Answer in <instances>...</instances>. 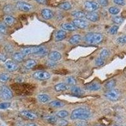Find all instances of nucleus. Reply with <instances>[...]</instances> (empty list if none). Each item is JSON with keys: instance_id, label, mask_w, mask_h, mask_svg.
<instances>
[{"instance_id": "2eb2a0df", "label": "nucleus", "mask_w": 126, "mask_h": 126, "mask_svg": "<svg viewBox=\"0 0 126 126\" xmlns=\"http://www.w3.org/2000/svg\"><path fill=\"white\" fill-rule=\"evenodd\" d=\"M85 17L87 20L93 22H96L99 19L98 15V13H95V12H91V13H87L85 15Z\"/></svg>"}, {"instance_id": "864d4df0", "label": "nucleus", "mask_w": 126, "mask_h": 126, "mask_svg": "<svg viewBox=\"0 0 126 126\" xmlns=\"http://www.w3.org/2000/svg\"><path fill=\"white\" fill-rule=\"evenodd\" d=\"M2 39V37H1V35H0V40H1Z\"/></svg>"}, {"instance_id": "e433bc0d", "label": "nucleus", "mask_w": 126, "mask_h": 126, "mask_svg": "<svg viewBox=\"0 0 126 126\" xmlns=\"http://www.w3.org/2000/svg\"><path fill=\"white\" fill-rule=\"evenodd\" d=\"M109 55V50H107V49H103L102 52H100V57L101 59H106L107 57H108V56Z\"/></svg>"}, {"instance_id": "ea45409f", "label": "nucleus", "mask_w": 126, "mask_h": 126, "mask_svg": "<svg viewBox=\"0 0 126 126\" xmlns=\"http://www.w3.org/2000/svg\"><path fill=\"white\" fill-rule=\"evenodd\" d=\"M105 61L103 59H101L100 57H98L95 60V64L98 66H100L104 64Z\"/></svg>"}, {"instance_id": "8fccbe9b", "label": "nucleus", "mask_w": 126, "mask_h": 126, "mask_svg": "<svg viewBox=\"0 0 126 126\" xmlns=\"http://www.w3.org/2000/svg\"><path fill=\"white\" fill-rule=\"evenodd\" d=\"M35 1L40 4H45L46 3V0H35Z\"/></svg>"}, {"instance_id": "7ed1b4c3", "label": "nucleus", "mask_w": 126, "mask_h": 126, "mask_svg": "<svg viewBox=\"0 0 126 126\" xmlns=\"http://www.w3.org/2000/svg\"><path fill=\"white\" fill-rule=\"evenodd\" d=\"M103 35L100 33H88L85 35V40L89 44H97L102 41Z\"/></svg>"}, {"instance_id": "58836bf2", "label": "nucleus", "mask_w": 126, "mask_h": 126, "mask_svg": "<svg viewBox=\"0 0 126 126\" xmlns=\"http://www.w3.org/2000/svg\"><path fill=\"white\" fill-rule=\"evenodd\" d=\"M117 42L119 44H126V35L122 36V37L118 38L117 39Z\"/></svg>"}, {"instance_id": "bb28decb", "label": "nucleus", "mask_w": 126, "mask_h": 126, "mask_svg": "<svg viewBox=\"0 0 126 126\" xmlns=\"http://www.w3.org/2000/svg\"><path fill=\"white\" fill-rule=\"evenodd\" d=\"M45 120L50 124H55L57 122V119L54 115H46L44 117Z\"/></svg>"}, {"instance_id": "2f4dec72", "label": "nucleus", "mask_w": 126, "mask_h": 126, "mask_svg": "<svg viewBox=\"0 0 126 126\" xmlns=\"http://www.w3.org/2000/svg\"><path fill=\"white\" fill-rule=\"evenodd\" d=\"M68 115H69V113L66 110H61L56 113V115L61 119L66 117L68 116Z\"/></svg>"}, {"instance_id": "a18cd8bd", "label": "nucleus", "mask_w": 126, "mask_h": 126, "mask_svg": "<svg viewBox=\"0 0 126 126\" xmlns=\"http://www.w3.org/2000/svg\"><path fill=\"white\" fill-rule=\"evenodd\" d=\"M113 2L115 4H118V5H121V6H124L126 4L125 0H113Z\"/></svg>"}, {"instance_id": "6ab92c4d", "label": "nucleus", "mask_w": 126, "mask_h": 126, "mask_svg": "<svg viewBox=\"0 0 126 126\" xmlns=\"http://www.w3.org/2000/svg\"><path fill=\"white\" fill-rule=\"evenodd\" d=\"M71 92L73 94H74L76 96H81L83 94V92L81 88L78 86H73L71 88Z\"/></svg>"}, {"instance_id": "39448f33", "label": "nucleus", "mask_w": 126, "mask_h": 126, "mask_svg": "<svg viewBox=\"0 0 126 126\" xmlns=\"http://www.w3.org/2000/svg\"><path fill=\"white\" fill-rule=\"evenodd\" d=\"M105 97L109 100L115 102L117 101L120 97V92L117 89H112L107 92L105 94Z\"/></svg>"}, {"instance_id": "aec40b11", "label": "nucleus", "mask_w": 126, "mask_h": 126, "mask_svg": "<svg viewBox=\"0 0 126 126\" xmlns=\"http://www.w3.org/2000/svg\"><path fill=\"white\" fill-rule=\"evenodd\" d=\"M24 58L25 56L21 52H15L13 55V60L15 61L16 62H18V63H21V62L23 61Z\"/></svg>"}, {"instance_id": "c756f323", "label": "nucleus", "mask_w": 126, "mask_h": 126, "mask_svg": "<svg viewBox=\"0 0 126 126\" xmlns=\"http://www.w3.org/2000/svg\"><path fill=\"white\" fill-rule=\"evenodd\" d=\"M116 85V81L114 80V79H111V80L109 81L108 82H107L105 86L108 90H112L113 88L115 87Z\"/></svg>"}, {"instance_id": "3c124183", "label": "nucleus", "mask_w": 126, "mask_h": 126, "mask_svg": "<svg viewBox=\"0 0 126 126\" xmlns=\"http://www.w3.org/2000/svg\"><path fill=\"white\" fill-rule=\"evenodd\" d=\"M26 126H37L34 123H29L26 125Z\"/></svg>"}, {"instance_id": "49530a36", "label": "nucleus", "mask_w": 126, "mask_h": 126, "mask_svg": "<svg viewBox=\"0 0 126 126\" xmlns=\"http://www.w3.org/2000/svg\"><path fill=\"white\" fill-rule=\"evenodd\" d=\"M76 126H86V122L85 121H79L76 124Z\"/></svg>"}, {"instance_id": "603ef678", "label": "nucleus", "mask_w": 126, "mask_h": 126, "mask_svg": "<svg viewBox=\"0 0 126 126\" xmlns=\"http://www.w3.org/2000/svg\"><path fill=\"white\" fill-rule=\"evenodd\" d=\"M96 126H103V125H97Z\"/></svg>"}, {"instance_id": "79ce46f5", "label": "nucleus", "mask_w": 126, "mask_h": 126, "mask_svg": "<svg viewBox=\"0 0 126 126\" xmlns=\"http://www.w3.org/2000/svg\"><path fill=\"white\" fill-rule=\"evenodd\" d=\"M4 49H5L6 52H8V53H12L13 52V47L10 44L6 45L4 47Z\"/></svg>"}, {"instance_id": "6e6552de", "label": "nucleus", "mask_w": 126, "mask_h": 126, "mask_svg": "<svg viewBox=\"0 0 126 126\" xmlns=\"http://www.w3.org/2000/svg\"><path fill=\"white\" fill-rule=\"evenodd\" d=\"M84 6L86 10L90 12H94V11H96L99 8L98 3L92 1H87L85 2Z\"/></svg>"}, {"instance_id": "c9c22d12", "label": "nucleus", "mask_w": 126, "mask_h": 126, "mask_svg": "<svg viewBox=\"0 0 126 126\" xmlns=\"http://www.w3.org/2000/svg\"><path fill=\"white\" fill-rule=\"evenodd\" d=\"M13 11V6L11 4H7L6 6H4L3 8V12L6 14L12 13Z\"/></svg>"}, {"instance_id": "4be33fe9", "label": "nucleus", "mask_w": 126, "mask_h": 126, "mask_svg": "<svg viewBox=\"0 0 126 126\" xmlns=\"http://www.w3.org/2000/svg\"><path fill=\"white\" fill-rule=\"evenodd\" d=\"M49 105L52 107L54 108H60L63 107L65 105V103L63 102L60 100H55L53 102H51L49 103Z\"/></svg>"}, {"instance_id": "7c9ffc66", "label": "nucleus", "mask_w": 126, "mask_h": 126, "mask_svg": "<svg viewBox=\"0 0 126 126\" xmlns=\"http://www.w3.org/2000/svg\"><path fill=\"white\" fill-rule=\"evenodd\" d=\"M10 79V75L6 73H2L0 75V82L1 83H6Z\"/></svg>"}, {"instance_id": "1a4fd4ad", "label": "nucleus", "mask_w": 126, "mask_h": 126, "mask_svg": "<svg viewBox=\"0 0 126 126\" xmlns=\"http://www.w3.org/2000/svg\"><path fill=\"white\" fill-rule=\"evenodd\" d=\"M73 24L79 29H86L88 27V23L84 20H81L79 18H76L73 20L72 22Z\"/></svg>"}, {"instance_id": "5701e85b", "label": "nucleus", "mask_w": 126, "mask_h": 126, "mask_svg": "<svg viewBox=\"0 0 126 126\" xmlns=\"http://www.w3.org/2000/svg\"><path fill=\"white\" fill-rule=\"evenodd\" d=\"M4 22L6 25L11 26L14 23L15 18L11 15H6L4 18Z\"/></svg>"}, {"instance_id": "a211bd4d", "label": "nucleus", "mask_w": 126, "mask_h": 126, "mask_svg": "<svg viewBox=\"0 0 126 126\" xmlns=\"http://www.w3.org/2000/svg\"><path fill=\"white\" fill-rule=\"evenodd\" d=\"M61 28L64 30H66V31H75L76 29V27L73 23H65L62 24Z\"/></svg>"}, {"instance_id": "c85d7f7f", "label": "nucleus", "mask_w": 126, "mask_h": 126, "mask_svg": "<svg viewBox=\"0 0 126 126\" xmlns=\"http://www.w3.org/2000/svg\"><path fill=\"white\" fill-rule=\"evenodd\" d=\"M72 6L69 2H64L59 5V8L63 10H69L71 8Z\"/></svg>"}, {"instance_id": "6e6d98bb", "label": "nucleus", "mask_w": 126, "mask_h": 126, "mask_svg": "<svg viewBox=\"0 0 126 126\" xmlns=\"http://www.w3.org/2000/svg\"></svg>"}, {"instance_id": "4c0bfd02", "label": "nucleus", "mask_w": 126, "mask_h": 126, "mask_svg": "<svg viewBox=\"0 0 126 126\" xmlns=\"http://www.w3.org/2000/svg\"><path fill=\"white\" fill-rule=\"evenodd\" d=\"M118 30H119V26L113 25L109 30V33L111 35H115L117 33Z\"/></svg>"}, {"instance_id": "473e14b6", "label": "nucleus", "mask_w": 126, "mask_h": 126, "mask_svg": "<svg viewBox=\"0 0 126 126\" xmlns=\"http://www.w3.org/2000/svg\"><path fill=\"white\" fill-rule=\"evenodd\" d=\"M112 21L116 24H121L123 23L124 18L122 16H115L112 18Z\"/></svg>"}, {"instance_id": "a878e982", "label": "nucleus", "mask_w": 126, "mask_h": 126, "mask_svg": "<svg viewBox=\"0 0 126 126\" xmlns=\"http://www.w3.org/2000/svg\"><path fill=\"white\" fill-rule=\"evenodd\" d=\"M66 84H67L69 86H75L76 84V80L74 77L72 76H69V77L66 78Z\"/></svg>"}, {"instance_id": "5fc2aeb1", "label": "nucleus", "mask_w": 126, "mask_h": 126, "mask_svg": "<svg viewBox=\"0 0 126 126\" xmlns=\"http://www.w3.org/2000/svg\"><path fill=\"white\" fill-rule=\"evenodd\" d=\"M118 126V125H115V126Z\"/></svg>"}, {"instance_id": "9d476101", "label": "nucleus", "mask_w": 126, "mask_h": 126, "mask_svg": "<svg viewBox=\"0 0 126 126\" xmlns=\"http://www.w3.org/2000/svg\"><path fill=\"white\" fill-rule=\"evenodd\" d=\"M4 67L8 71L13 72L18 69V66L13 61H7L4 63Z\"/></svg>"}, {"instance_id": "dca6fc26", "label": "nucleus", "mask_w": 126, "mask_h": 126, "mask_svg": "<svg viewBox=\"0 0 126 126\" xmlns=\"http://www.w3.org/2000/svg\"><path fill=\"white\" fill-rule=\"evenodd\" d=\"M86 88L90 91H98L101 89V85L98 83H92L86 85Z\"/></svg>"}, {"instance_id": "b1692460", "label": "nucleus", "mask_w": 126, "mask_h": 126, "mask_svg": "<svg viewBox=\"0 0 126 126\" xmlns=\"http://www.w3.org/2000/svg\"><path fill=\"white\" fill-rule=\"evenodd\" d=\"M37 65V62L35 60H32V59H30V60H28L25 62V67L26 69H32L33 68V67Z\"/></svg>"}, {"instance_id": "423d86ee", "label": "nucleus", "mask_w": 126, "mask_h": 126, "mask_svg": "<svg viewBox=\"0 0 126 126\" xmlns=\"http://www.w3.org/2000/svg\"><path fill=\"white\" fill-rule=\"evenodd\" d=\"M33 78L39 81H44L49 79L50 78V75L48 72L40 71H37L33 73Z\"/></svg>"}, {"instance_id": "9b49d317", "label": "nucleus", "mask_w": 126, "mask_h": 126, "mask_svg": "<svg viewBox=\"0 0 126 126\" xmlns=\"http://www.w3.org/2000/svg\"><path fill=\"white\" fill-rule=\"evenodd\" d=\"M21 115L23 117H25L30 120H35V119H37V115L35 113L30 111H28V110H24L21 112Z\"/></svg>"}, {"instance_id": "37998d69", "label": "nucleus", "mask_w": 126, "mask_h": 126, "mask_svg": "<svg viewBox=\"0 0 126 126\" xmlns=\"http://www.w3.org/2000/svg\"><path fill=\"white\" fill-rule=\"evenodd\" d=\"M98 4H100L102 6H107L109 4V1L108 0H98Z\"/></svg>"}, {"instance_id": "de8ad7c7", "label": "nucleus", "mask_w": 126, "mask_h": 126, "mask_svg": "<svg viewBox=\"0 0 126 126\" xmlns=\"http://www.w3.org/2000/svg\"><path fill=\"white\" fill-rule=\"evenodd\" d=\"M6 60V56L3 54H0V61L4 62Z\"/></svg>"}, {"instance_id": "f8f14e48", "label": "nucleus", "mask_w": 126, "mask_h": 126, "mask_svg": "<svg viewBox=\"0 0 126 126\" xmlns=\"http://www.w3.org/2000/svg\"><path fill=\"white\" fill-rule=\"evenodd\" d=\"M61 54L57 51H52L49 54V60L53 62L58 61L61 59Z\"/></svg>"}, {"instance_id": "c03bdc74", "label": "nucleus", "mask_w": 126, "mask_h": 126, "mask_svg": "<svg viewBox=\"0 0 126 126\" xmlns=\"http://www.w3.org/2000/svg\"><path fill=\"white\" fill-rule=\"evenodd\" d=\"M57 123H58V125L60 126H66L68 124V122L67 120H64V119H61V120H59L57 122Z\"/></svg>"}, {"instance_id": "f257e3e1", "label": "nucleus", "mask_w": 126, "mask_h": 126, "mask_svg": "<svg viewBox=\"0 0 126 126\" xmlns=\"http://www.w3.org/2000/svg\"><path fill=\"white\" fill-rule=\"evenodd\" d=\"M92 116V113L89 110L85 109H77L74 110L71 114V119L73 120H85L90 119Z\"/></svg>"}, {"instance_id": "4468645a", "label": "nucleus", "mask_w": 126, "mask_h": 126, "mask_svg": "<svg viewBox=\"0 0 126 126\" xmlns=\"http://www.w3.org/2000/svg\"><path fill=\"white\" fill-rule=\"evenodd\" d=\"M69 88V85H67L66 83H61L56 85V86H54L55 90L57 92H64V91L67 90Z\"/></svg>"}, {"instance_id": "f3484780", "label": "nucleus", "mask_w": 126, "mask_h": 126, "mask_svg": "<svg viewBox=\"0 0 126 126\" xmlns=\"http://www.w3.org/2000/svg\"><path fill=\"white\" fill-rule=\"evenodd\" d=\"M66 37V33L64 30H59L55 34V40L56 41H61L64 39Z\"/></svg>"}, {"instance_id": "393cba45", "label": "nucleus", "mask_w": 126, "mask_h": 126, "mask_svg": "<svg viewBox=\"0 0 126 126\" xmlns=\"http://www.w3.org/2000/svg\"><path fill=\"white\" fill-rule=\"evenodd\" d=\"M71 15L77 18H84L85 16V13L82 11H74V12H71Z\"/></svg>"}, {"instance_id": "a19ab883", "label": "nucleus", "mask_w": 126, "mask_h": 126, "mask_svg": "<svg viewBox=\"0 0 126 126\" xmlns=\"http://www.w3.org/2000/svg\"><path fill=\"white\" fill-rule=\"evenodd\" d=\"M11 105L10 103L8 102H3L0 103V109H6L9 108Z\"/></svg>"}, {"instance_id": "72a5a7b5", "label": "nucleus", "mask_w": 126, "mask_h": 126, "mask_svg": "<svg viewBox=\"0 0 126 126\" xmlns=\"http://www.w3.org/2000/svg\"><path fill=\"white\" fill-rule=\"evenodd\" d=\"M109 13H110V14L115 15H117L118 13L120 12V10L118 7H116V6H112V7L109 8Z\"/></svg>"}, {"instance_id": "cd10ccee", "label": "nucleus", "mask_w": 126, "mask_h": 126, "mask_svg": "<svg viewBox=\"0 0 126 126\" xmlns=\"http://www.w3.org/2000/svg\"><path fill=\"white\" fill-rule=\"evenodd\" d=\"M38 99L42 103H46L50 100V97L49 96V95L46 94H41L38 96Z\"/></svg>"}, {"instance_id": "09e8293b", "label": "nucleus", "mask_w": 126, "mask_h": 126, "mask_svg": "<svg viewBox=\"0 0 126 126\" xmlns=\"http://www.w3.org/2000/svg\"><path fill=\"white\" fill-rule=\"evenodd\" d=\"M55 65H56L55 62L51 61H50L49 63H47V66H49V67H53V66H54Z\"/></svg>"}, {"instance_id": "f704fd0d", "label": "nucleus", "mask_w": 126, "mask_h": 126, "mask_svg": "<svg viewBox=\"0 0 126 126\" xmlns=\"http://www.w3.org/2000/svg\"><path fill=\"white\" fill-rule=\"evenodd\" d=\"M7 33V27L5 23H0V34H6Z\"/></svg>"}, {"instance_id": "ddd939ff", "label": "nucleus", "mask_w": 126, "mask_h": 126, "mask_svg": "<svg viewBox=\"0 0 126 126\" xmlns=\"http://www.w3.org/2000/svg\"><path fill=\"white\" fill-rule=\"evenodd\" d=\"M41 15L42 16V17L46 20H49L51 19L53 16V13L51 10L49 9H43L42 10Z\"/></svg>"}, {"instance_id": "412c9836", "label": "nucleus", "mask_w": 126, "mask_h": 126, "mask_svg": "<svg viewBox=\"0 0 126 126\" xmlns=\"http://www.w3.org/2000/svg\"><path fill=\"white\" fill-rule=\"evenodd\" d=\"M81 40V37L79 35H73L69 40V43L72 45H76L79 43Z\"/></svg>"}, {"instance_id": "f03ea898", "label": "nucleus", "mask_w": 126, "mask_h": 126, "mask_svg": "<svg viewBox=\"0 0 126 126\" xmlns=\"http://www.w3.org/2000/svg\"><path fill=\"white\" fill-rule=\"evenodd\" d=\"M47 51L46 47H42V46L25 47L21 49V53L23 54L25 56L32 54H35L39 56H45L47 54Z\"/></svg>"}, {"instance_id": "0eeeda50", "label": "nucleus", "mask_w": 126, "mask_h": 126, "mask_svg": "<svg viewBox=\"0 0 126 126\" xmlns=\"http://www.w3.org/2000/svg\"><path fill=\"white\" fill-rule=\"evenodd\" d=\"M16 8L22 12H29L32 9L33 6L29 3L19 1L16 3Z\"/></svg>"}, {"instance_id": "20e7f679", "label": "nucleus", "mask_w": 126, "mask_h": 126, "mask_svg": "<svg viewBox=\"0 0 126 126\" xmlns=\"http://www.w3.org/2000/svg\"><path fill=\"white\" fill-rule=\"evenodd\" d=\"M0 96L5 100H8L12 98L13 93L8 86H0Z\"/></svg>"}]
</instances>
